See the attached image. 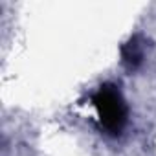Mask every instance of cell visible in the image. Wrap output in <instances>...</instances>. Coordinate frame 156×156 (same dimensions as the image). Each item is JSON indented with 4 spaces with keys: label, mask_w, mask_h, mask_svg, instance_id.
I'll use <instances>...</instances> for the list:
<instances>
[{
    "label": "cell",
    "mask_w": 156,
    "mask_h": 156,
    "mask_svg": "<svg viewBox=\"0 0 156 156\" xmlns=\"http://www.w3.org/2000/svg\"><path fill=\"white\" fill-rule=\"evenodd\" d=\"M92 101L98 110L101 127L110 136H119L127 125L129 110H127V103H125L121 92L118 90V87H114L110 83L99 87V90L94 94Z\"/></svg>",
    "instance_id": "cell-1"
},
{
    "label": "cell",
    "mask_w": 156,
    "mask_h": 156,
    "mask_svg": "<svg viewBox=\"0 0 156 156\" xmlns=\"http://www.w3.org/2000/svg\"><path fill=\"white\" fill-rule=\"evenodd\" d=\"M121 59L123 64L129 70H136L143 61V44L138 41V37H132L123 48H121Z\"/></svg>",
    "instance_id": "cell-2"
}]
</instances>
